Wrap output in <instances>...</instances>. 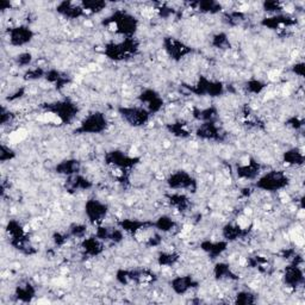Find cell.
I'll return each instance as SVG.
<instances>
[{
  "mask_svg": "<svg viewBox=\"0 0 305 305\" xmlns=\"http://www.w3.org/2000/svg\"><path fill=\"white\" fill-rule=\"evenodd\" d=\"M138 43L134 37L126 38L122 42H111L106 44L104 53L109 58L113 61H122L130 58L137 53Z\"/></svg>",
  "mask_w": 305,
  "mask_h": 305,
  "instance_id": "obj_1",
  "label": "cell"
},
{
  "mask_svg": "<svg viewBox=\"0 0 305 305\" xmlns=\"http://www.w3.org/2000/svg\"><path fill=\"white\" fill-rule=\"evenodd\" d=\"M106 23L115 25L117 34L126 36V38H131L138 27V21L124 11H117L111 17L108 18Z\"/></svg>",
  "mask_w": 305,
  "mask_h": 305,
  "instance_id": "obj_2",
  "label": "cell"
},
{
  "mask_svg": "<svg viewBox=\"0 0 305 305\" xmlns=\"http://www.w3.org/2000/svg\"><path fill=\"white\" fill-rule=\"evenodd\" d=\"M44 109H46L48 112L56 116L64 124L71 123L79 112L78 105L72 100H69V99L49 103V104L44 105Z\"/></svg>",
  "mask_w": 305,
  "mask_h": 305,
  "instance_id": "obj_3",
  "label": "cell"
},
{
  "mask_svg": "<svg viewBox=\"0 0 305 305\" xmlns=\"http://www.w3.org/2000/svg\"><path fill=\"white\" fill-rule=\"evenodd\" d=\"M289 176L281 171H271L260 176L255 186L267 192H277L289 185Z\"/></svg>",
  "mask_w": 305,
  "mask_h": 305,
  "instance_id": "obj_4",
  "label": "cell"
},
{
  "mask_svg": "<svg viewBox=\"0 0 305 305\" xmlns=\"http://www.w3.org/2000/svg\"><path fill=\"white\" fill-rule=\"evenodd\" d=\"M108 128V119L104 113L92 112L80 123V127L75 130L78 134H101Z\"/></svg>",
  "mask_w": 305,
  "mask_h": 305,
  "instance_id": "obj_5",
  "label": "cell"
},
{
  "mask_svg": "<svg viewBox=\"0 0 305 305\" xmlns=\"http://www.w3.org/2000/svg\"><path fill=\"white\" fill-rule=\"evenodd\" d=\"M118 112L127 123L135 128L143 127L150 118V112L143 106H124Z\"/></svg>",
  "mask_w": 305,
  "mask_h": 305,
  "instance_id": "obj_6",
  "label": "cell"
},
{
  "mask_svg": "<svg viewBox=\"0 0 305 305\" xmlns=\"http://www.w3.org/2000/svg\"><path fill=\"white\" fill-rule=\"evenodd\" d=\"M167 185L172 190H186L189 192H196L197 190L196 179L185 171L172 173L167 179Z\"/></svg>",
  "mask_w": 305,
  "mask_h": 305,
  "instance_id": "obj_7",
  "label": "cell"
},
{
  "mask_svg": "<svg viewBox=\"0 0 305 305\" xmlns=\"http://www.w3.org/2000/svg\"><path fill=\"white\" fill-rule=\"evenodd\" d=\"M190 91L197 95H209V97H219L224 93V86L219 82H212L200 76L197 84L192 87H190Z\"/></svg>",
  "mask_w": 305,
  "mask_h": 305,
  "instance_id": "obj_8",
  "label": "cell"
},
{
  "mask_svg": "<svg viewBox=\"0 0 305 305\" xmlns=\"http://www.w3.org/2000/svg\"><path fill=\"white\" fill-rule=\"evenodd\" d=\"M108 205L100 200L88 199L85 204V215L92 224L101 223L108 215Z\"/></svg>",
  "mask_w": 305,
  "mask_h": 305,
  "instance_id": "obj_9",
  "label": "cell"
},
{
  "mask_svg": "<svg viewBox=\"0 0 305 305\" xmlns=\"http://www.w3.org/2000/svg\"><path fill=\"white\" fill-rule=\"evenodd\" d=\"M164 47L168 56L173 58L175 61L181 60L182 57H185L186 55H189L192 49L189 46H186L185 43L179 41L174 37H166L164 39Z\"/></svg>",
  "mask_w": 305,
  "mask_h": 305,
  "instance_id": "obj_10",
  "label": "cell"
},
{
  "mask_svg": "<svg viewBox=\"0 0 305 305\" xmlns=\"http://www.w3.org/2000/svg\"><path fill=\"white\" fill-rule=\"evenodd\" d=\"M106 164L112 165V166L128 170V168L134 167L138 162L137 157L129 156L126 153L120 152V150H112L105 155Z\"/></svg>",
  "mask_w": 305,
  "mask_h": 305,
  "instance_id": "obj_11",
  "label": "cell"
},
{
  "mask_svg": "<svg viewBox=\"0 0 305 305\" xmlns=\"http://www.w3.org/2000/svg\"><path fill=\"white\" fill-rule=\"evenodd\" d=\"M304 272L302 267L299 266V263L293 261L291 265H289V266L285 268L284 282L289 288L298 289L300 286L304 285Z\"/></svg>",
  "mask_w": 305,
  "mask_h": 305,
  "instance_id": "obj_12",
  "label": "cell"
},
{
  "mask_svg": "<svg viewBox=\"0 0 305 305\" xmlns=\"http://www.w3.org/2000/svg\"><path fill=\"white\" fill-rule=\"evenodd\" d=\"M9 37L11 46L23 47L25 44L30 43L32 41V38H34V31L29 27L19 25V27L10 29Z\"/></svg>",
  "mask_w": 305,
  "mask_h": 305,
  "instance_id": "obj_13",
  "label": "cell"
},
{
  "mask_svg": "<svg viewBox=\"0 0 305 305\" xmlns=\"http://www.w3.org/2000/svg\"><path fill=\"white\" fill-rule=\"evenodd\" d=\"M139 101L142 104H146L147 110L150 112V115L153 113H157L161 109L164 108V99L161 95L154 90H145L139 94Z\"/></svg>",
  "mask_w": 305,
  "mask_h": 305,
  "instance_id": "obj_14",
  "label": "cell"
},
{
  "mask_svg": "<svg viewBox=\"0 0 305 305\" xmlns=\"http://www.w3.org/2000/svg\"><path fill=\"white\" fill-rule=\"evenodd\" d=\"M196 135L198 137L209 139V141H220L222 139V134L215 122L201 123L196 131Z\"/></svg>",
  "mask_w": 305,
  "mask_h": 305,
  "instance_id": "obj_15",
  "label": "cell"
},
{
  "mask_svg": "<svg viewBox=\"0 0 305 305\" xmlns=\"http://www.w3.org/2000/svg\"><path fill=\"white\" fill-rule=\"evenodd\" d=\"M198 282L191 275H182L176 277L171 281V288L176 295H185L191 289L197 288Z\"/></svg>",
  "mask_w": 305,
  "mask_h": 305,
  "instance_id": "obj_16",
  "label": "cell"
},
{
  "mask_svg": "<svg viewBox=\"0 0 305 305\" xmlns=\"http://www.w3.org/2000/svg\"><path fill=\"white\" fill-rule=\"evenodd\" d=\"M95 236H97L99 240L111 241L113 243H119V242H122L124 238L123 230L120 229V228L119 229H116V228H109V227H101V226L98 227Z\"/></svg>",
  "mask_w": 305,
  "mask_h": 305,
  "instance_id": "obj_17",
  "label": "cell"
},
{
  "mask_svg": "<svg viewBox=\"0 0 305 305\" xmlns=\"http://www.w3.org/2000/svg\"><path fill=\"white\" fill-rule=\"evenodd\" d=\"M200 247L211 259H216L223 254L228 248V242L224 241H204L201 242Z\"/></svg>",
  "mask_w": 305,
  "mask_h": 305,
  "instance_id": "obj_18",
  "label": "cell"
},
{
  "mask_svg": "<svg viewBox=\"0 0 305 305\" xmlns=\"http://www.w3.org/2000/svg\"><path fill=\"white\" fill-rule=\"evenodd\" d=\"M248 233H249L248 229L240 227L238 224H233V223H229L227 224V226H224L222 230V235L224 240L227 242H233L238 240V238H243L246 235H248Z\"/></svg>",
  "mask_w": 305,
  "mask_h": 305,
  "instance_id": "obj_19",
  "label": "cell"
},
{
  "mask_svg": "<svg viewBox=\"0 0 305 305\" xmlns=\"http://www.w3.org/2000/svg\"><path fill=\"white\" fill-rule=\"evenodd\" d=\"M82 248L84 253L88 256H98L104 251V245L101 240H99L97 236L84 238L82 242Z\"/></svg>",
  "mask_w": 305,
  "mask_h": 305,
  "instance_id": "obj_20",
  "label": "cell"
},
{
  "mask_svg": "<svg viewBox=\"0 0 305 305\" xmlns=\"http://www.w3.org/2000/svg\"><path fill=\"white\" fill-rule=\"evenodd\" d=\"M260 170H261V166H260L256 161L251 160L247 164L240 165V166L237 167L236 172L240 178L246 180H253L260 174Z\"/></svg>",
  "mask_w": 305,
  "mask_h": 305,
  "instance_id": "obj_21",
  "label": "cell"
},
{
  "mask_svg": "<svg viewBox=\"0 0 305 305\" xmlns=\"http://www.w3.org/2000/svg\"><path fill=\"white\" fill-rule=\"evenodd\" d=\"M80 168H82V165H80L78 160L68 159V160H64L60 164H57L56 167H55V171H56V173L58 174L72 176V175L79 174Z\"/></svg>",
  "mask_w": 305,
  "mask_h": 305,
  "instance_id": "obj_22",
  "label": "cell"
},
{
  "mask_svg": "<svg viewBox=\"0 0 305 305\" xmlns=\"http://www.w3.org/2000/svg\"><path fill=\"white\" fill-rule=\"evenodd\" d=\"M57 12L62 14L64 17L71 18V19H76L84 14V9L75 4L64 2L57 6Z\"/></svg>",
  "mask_w": 305,
  "mask_h": 305,
  "instance_id": "obj_23",
  "label": "cell"
},
{
  "mask_svg": "<svg viewBox=\"0 0 305 305\" xmlns=\"http://www.w3.org/2000/svg\"><path fill=\"white\" fill-rule=\"evenodd\" d=\"M149 227H153V223L150 222H142V220L137 219H123L119 222V228L123 231L130 234H136L142 229H148Z\"/></svg>",
  "mask_w": 305,
  "mask_h": 305,
  "instance_id": "obj_24",
  "label": "cell"
},
{
  "mask_svg": "<svg viewBox=\"0 0 305 305\" xmlns=\"http://www.w3.org/2000/svg\"><path fill=\"white\" fill-rule=\"evenodd\" d=\"M14 296H16V298L18 300H21V302L29 303L35 298L36 290L31 284L25 282V284H23V285L17 286L16 292H14Z\"/></svg>",
  "mask_w": 305,
  "mask_h": 305,
  "instance_id": "obj_25",
  "label": "cell"
},
{
  "mask_svg": "<svg viewBox=\"0 0 305 305\" xmlns=\"http://www.w3.org/2000/svg\"><path fill=\"white\" fill-rule=\"evenodd\" d=\"M67 187L71 191H85L92 187V182L90 180L86 179L85 176H82L79 174L69 176L67 180Z\"/></svg>",
  "mask_w": 305,
  "mask_h": 305,
  "instance_id": "obj_26",
  "label": "cell"
},
{
  "mask_svg": "<svg viewBox=\"0 0 305 305\" xmlns=\"http://www.w3.org/2000/svg\"><path fill=\"white\" fill-rule=\"evenodd\" d=\"M214 274H215L216 279H219V280H222V279L237 280V275L235 274L233 271H231L229 265L226 262H218L217 265H216L215 270H214Z\"/></svg>",
  "mask_w": 305,
  "mask_h": 305,
  "instance_id": "obj_27",
  "label": "cell"
},
{
  "mask_svg": "<svg viewBox=\"0 0 305 305\" xmlns=\"http://www.w3.org/2000/svg\"><path fill=\"white\" fill-rule=\"evenodd\" d=\"M305 156L303 152L298 148H292L284 153V161L289 165H296V166H302L304 164Z\"/></svg>",
  "mask_w": 305,
  "mask_h": 305,
  "instance_id": "obj_28",
  "label": "cell"
},
{
  "mask_svg": "<svg viewBox=\"0 0 305 305\" xmlns=\"http://www.w3.org/2000/svg\"><path fill=\"white\" fill-rule=\"evenodd\" d=\"M46 79L51 84H55L56 87L61 88L64 87L66 84L69 83V79L65 74H62L61 72L56 71V69H51V71L46 72Z\"/></svg>",
  "mask_w": 305,
  "mask_h": 305,
  "instance_id": "obj_29",
  "label": "cell"
},
{
  "mask_svg": "<svg viewBox=\"0 0 305 305\" xmlns=\"http://www.w3.org/2000/svg\"><path fill=\"white\" fill-rule=\"evenodd\" d=\"M168 199H170V203L172 207L176 208L179 211H186L187 209L190 208V199L185 196V194L174 193L168 197Z\"/></svg>",
  "mask_w": 305,
  "mask_h": 305,
  "instance_id": "obj_30",
  "label": "cell"
},
{
  "mask_svg": "<svg viewBox=\"0 0 305 305\" xmlns=\"http://www.w3.org/2000/svg\"><path fill=\"white\" fill-rule=\"evenodd\" d=\"M194 118L204 122H215V118L217 117V111L215 108H208L203 110H194Z\"/></svg>",
  "mask_w": 305,
  "mask_h": 305,
  "instance_id": "obj_31",
  "label": "cell"
},
{
  "mask_svg": "<svg viewBox=\"0 0 305 305\" xmlns=\"http://www.w3.org/2000/svg\"><path fill=\"white\" fill-rule=\"evenodd\" d=\"M153 227H155L157 230L162 231V233H168V231L174 229L176 227V223L170 216H161L155 223H153Z\"/></svg>",
  "mask_w": 305,
  "mask_h": 305,
  "instance_id": "obj_32",
  "label": "cell"
},
{
  "mask_svg": "<svg viewBox=\"0 0 305 305\" xmlns=\"http://www.w3.org/2000/svg\"><path fill=\"white\" fill-rule=\"evenodd\" d=\"M179 260V255L176 253H161L157 258V262L161 266H173Z\"/></svg>",
  "mask_w": 305,
  "mask_h": 305,
  "instance_id": "obj_33",
  "label": "cell"
},
{
  "mask_svg": "<svg viewBox=\"0 0 305 305\" xmlns=\"http://www.w3.org/2000/svg\"><path fill=\"white\" fill-rule=\"evenodd\" d=\"M256 302L255 296L253 295L252 292L248 291H242L238 292L236 296V299H235V303L240 305H248V304H254Z\"/></svg>",
  "mask_w": 305,
  "mask_h": 305,
  "instance_id": "obj_34",
  "label": "cell"
},
{
  "mask_svg": "<svg viewBox=\"0 0 305 305\" xmlns=\"http://www.w3.org/2000/svg\"><path fill=\"white\" fill-rule=\"evenodd\" d=\"M198 6H199L200 12H204V13L214 14L220 11V5L218 3H215V2H203L198 4Z\"/></svg>",
  "mask_w": 305,
  "mask_h": 305,
  "instance_id": "obj_35",
  "label": "cell"
},
{
  "mask_svg": "<svg viewBox=\"0 0 305 305\" xmlns=\"http://www.w3.org/2000/svg\"><path fill=\"white\" fill-rule=\"evenodd\" d=\"M212 44H214V47L219 48V49H227V48L230 47L229 38H228V36L226 34H223V32L214 36Z\"/></svg>",
  "mask_w": 305,
  "mask_h": 305,
  "instance_id": "obj_36",
  "label": "cell"
},
{
  "mask_svg": "<svg viewBox=\"0 0 305 305\" xmlns=\"http://www.w3.org/2000/svg\"><path fill=\"white\" fill-rule=\"evenodd\" d=\"M168 130H170L172 134H174L175 136H179V137H187L189 136V131L186 130L185 124L182 123H173L168 126Z\"/></svg>",
  "mask_w": 305,
  "mask_h": 305,
  "instance_id": "obj_37",
  "label": "cell"
},
{
  "mask_svg": "<svg viewBox=\"0 0 305 305\" xmlns=\"http://www.w3.org/2000/svg\"><path fill=\"white\" fill-rule=\"evenodd\" d=\"M106 7V3L104 2H84L83 9L91 11V12H100V11Z\"/></svg>",
  "mask_w": 305,
  "mask_h": 305,
  "instance_id": "obj_38",
  "label": "cell"
},
{
  "mask_svg": "<svg viewBox=\"0 0 305 305\" xmlns=\"http://www.w3.org/2000/svg\"><path fill=\"white\" fill-rule=\"evenodd\" d=\"M265 87H266V84L260 82V80H251V82L247 83V90L253 94L261 93Z\"/></svg>",
  "mask_w": 305,
  "mask_h": 305,
  "instance_id": "obj_39",
  "label": "cell"
},
{
  "mask_svg": "<svg viewBox=\"0 0 305 305\" xmlns=\"http://www.w3.org/2000/svg\"><path fill=\"white\" fill-rule=\"evenodd\" d=\"M87 227L84 226V224H73L69 228V236H74V237H84V235L86 234Z\"/></svg>",
  "mask_w": 305,
  "mask_h": 305,
  "instance_id": "obj_40",
  "label": "cell"
},
{
  "mask_svg": "<svg viewBox=\"0 0 305 305\" xmlns=\"http://www.w3.org/2000/svg\"><path fill=\"white\" fill-rule=\"evenodd\" d=\"M14 156H16V153H14L13 150L10 148V147L2 145V149H0V160H2L3 162H6V161L12 160Z\"/></svg>",
  "mask_w": 305,
  "mask_h": 305,
  "instance_id": "obj_41",
  "label": "cell"
},
{
  "mask_svg": "<svg viewBox=\"0 0 305 305\" xmlns=\"http://www.w3.org/2000/svg\"><path fill=\"white\" fill-rule=\"evenodd\" d=\"M42 76H46V72H44L42 68L35 67L32 69H29V71L27 72V74H25V79L36 80V79L42 78Z\"/></svg>",
  "mask_w": 305,
  "mask_h": 305,
  "instance_id": "obj_42",
  "label": "cell"
},
{
  "mask_svg": "<svg viewBox=\"0 0 305 305\" xmlns=\"http://www.w3.org/2000/svg\"><path fill=\"white\" fill-rule=\"evenodd\" d=\"M32 55L30 53H22L16 57V64L21 67H27L31 64Z\"/></svg>",
  "mask_w": 305,
  "mask_h": 305,
  "instance_id": "obj_43",
  "label": "cell"
},
{
  "mask_svg": "<svg viewBox=\"0 0 305 305\" xmlns=\"http://www.w3.org/2000/svg\"><path fill=\"white\" fill-rule=\"evenodd\" d=\"M263 9L268 11V12H278L279 14V12L282 10V6L278 2H266L263 4Z\"/></svg>",
  "mask_w": 305,
  "mask_h": 305,
  "instance_id": "obj_44",
  "label": "cell"
},
{
  "mask_svg": "<svg viewBox=\"0 0 305 305\" xmlns=\"http://www.w3.org/2000/svg\"><path fill=\"white\" fill-rule=\"evenodd\" d=\"M13 118H14V115L12 112L7 111L5 108L2 109V124L3 126H6V124L11 123Z\"/></svg>",
  "mask_w": 305,
  "mask_h": 305,
  "instance_id": "obj_45",
  "label": "cell"
},
{
  "mask_svg": "<svg viewBox=\"0 0 305 305\" xmlns=\"http://www.w3.org/2000/svg\"><path fill=\"white\" fill-rule=\"evenodd\" d=\"M292 72L298 76H303L304 75V64L303 62H300V64H296L295 66H293Z\"/></svg>",
  "mask_w": 305,
  "mask_h": 305,
  "instance_id": "obj_46",
  "label": "cell"
},
{
  "mask_svg": "<svg viewBox=\"0 0 305 305\" xmlns=\"http://www.w3.org/2000/svg\"><path fill=\"white\" fill-rule=\"evenodd\" d=\"M289 124L292 128H295V129H299V128L303 126V120H300L298 117H292V118L289 120Z\"/></svg>",
  "mask_w": 305,
  "mask_h": 305,
  "instance_id": "obj_47",
  "label": "cell"
}]
</instances>
